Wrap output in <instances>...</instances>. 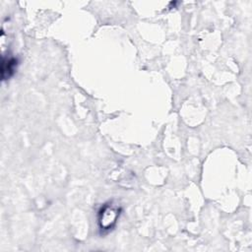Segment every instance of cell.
<instances>
[{
	"label": "cell",
	"instance_id": "1",
	"mask_svg": "<svg viewBox=\"0 0 252 252\" xmlns=\"http://www.w3.org/2000/svg\"><path fill=\"white\" fill-rule=\"evenodd\" d=\"M119 209L111 205L103 206L98 212V223L102 230L110 229L116 222L119 216Z\"/></svg>",
	"mask_w": 252,
	"mask_h": 252
},
{
	"label": "cell",
	"instance_id": "2",
	"mask_svg": "<svg viewBox=\"0 0 252 252\" xmlns=\"http://www.w3.org/2000/svg\"><path fill=\"white\" fill-rule=\"evenodd\" d=\"M16 67H17V59L16 58L3 57L2 67H1V73H2L3 80L10 78L14 74Z\"/></svg>",
	"mask_w": 252,
	"mask_h": 252
}]
</instances>
